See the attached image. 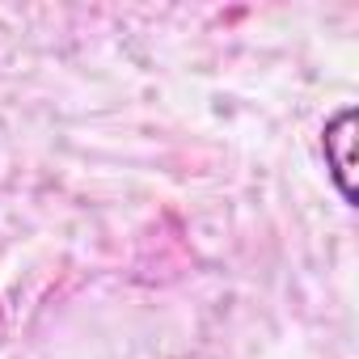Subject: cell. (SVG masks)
I'll list each match as a JSON object with an SVG mask.
<instances>
[{
  "label": "cell",
  "instance_id": "1",
  "mask_svg": "<svg viewBox=\"0 0 359 359\" xmlns=\"http://www.w3.org/2000/svg\"><path fill=\"white\" fill-rule=\"evenodd\" d=\"M355 144H359V110L342 106L321 131V152H325V165H330V177H334L338 195L351 208L359 199V191H355Z\"/></svg>",
  "mask_w": 359,
  "mask_h": 359
}]
</instances>
